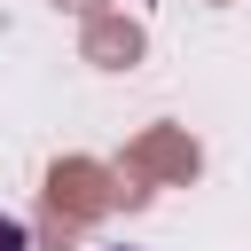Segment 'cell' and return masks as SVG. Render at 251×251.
I'll list each match as a JSON object with an SVG mask.
<instances>
[{
	"label": "cell",
	"mask_w": 251,
	"mask_h": 251,
	"mask_svg": "<svg viewBox=\"0 0 251 251\" xmlns=\"http://www.w3.org/2000/svg\"><path fill=\"white\" fill-rule=\"evenodd\" d=\"M0 251H31V235H24V220H16V212H0Z\"/></svg>",
	"instance_id": "cell-1"
}]
</instances>
